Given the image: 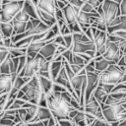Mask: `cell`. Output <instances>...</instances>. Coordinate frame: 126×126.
<instances>
[{"instance_id": "1", "label": "cell", "mask_w": 126, "mask_h": 126, "mask_svg": "<svg viewBox=\"0 0 126 126\" xmlns=\"http://www.w3.org/2000/svg\"><path fill=\"white\" fill-rule=\"evenodd\" d=\"M46 97V107L50 110L52 116L56 120H62V119H69V113L71 110L76 109L71 106L69 102H67L63 96L61 95V93L53 92L52 90L45 94Z\"/></svg>"}, {"instance_id": "2", "label": "cell", "mask_w": 126, "mask_h": 126, "mask_svg": "<svg viewBox=\"0 0 126 126\" xmlns=\"http://www.w3.org/2000/svg\"><path fill=\"white\" fill-rule=\"evenodd\" d=\"M24 0L2 1L0 7V22L10 23L13 18L22 10Z\"/></svg>"}, {"instance_id": "3", "label": "cell", "mask_w": 126, "mask_h": 126, "mask_svg": "<svg viewBox=\"0 0 126 126\" xmlns=\"http://www.w3.org/2000/svg\"><path fill=\"white\" fill-rule=\"evenodd\" d=\"M99 107L102 111L104 120L107 122H120L126 118V110L121 103L114 105H105L104 103H99Z\"/></svg>"}, {"instance_id": "4", "label": "cell", "mask_w": 126, "mask_h": 126, "mask_svg": "<svg viewBox=\"0 0 126 126\" xmlns=\"http://www.w3.org/2000/svg\"><path fill=\"white\" fill-rule=\"evenodd\" d=\"M27 56V55H26ZM46 61L44 57H42L39 53H37L33 57L27 56V61L24 66V68L21 70V72L18 74L20 77H26V78H32L34 75H37L39 68L41 65Z\"/></svg>"}, {"instance_id": "5", "label": "cell", "mask_w": 126, "mask_h": 126, "mask_svg": "<svg viewBox=\"0 0 126 126\" xmlns=\"http://www.w3.org/2000/svg\"><path fill=\"white\" fill-rule=\"evenodd\" d=\"M123 74H124V72L120 69L119 66H117L116 64H111L107 67L106 70L99 73L98 83L116 85V84L120 83V80H121Z\"/></svg>"}, {"instance_id": "6", "label": "cell", "mask_w": 126, "mask_h": 126, "mask_svg": "<svg viewBox=\"0 0 126 126\" xmlns=\"http://www.w3.org/2000/svg\"><path fill=\"white\" fill-rule=\"evenodd\" d=\"M101 8L104 14L106 27H108L116 17L120 16L119 4L112 0H103L101 3Z\"/></svg>"}, {"instance_id": "7", "label": "cell", "mask_w": 126, "mask_h": 126, "mask_svg": "<svg viewBox=\"0 0 126 126\" xmlns=\"http://www.w3.org/2000/svg\"><path fill=\"white\" fill-rule=\"evenodd\" d=\"M86 91H85V96H84V104L89 100L91 97L93 92L98 85V76L99 72H86Z\"/></svg>"}, {"instance_id": "8", "label": "cell", "mask_w": 126, "mask_h": 126, "mask_svg": "<svg viewBox=\"0 0 126 126\" xmlns=\"http://www.w3.org/2000/svg\"><path fill=\"white\" fill-rule=\"evenodd\" d=\"M17 74H0V95L9 93Z\"/></svg>"}, {"instance_id": "9", "label": "cell", "mask_w": 126, "mask_h": 126, "mask_svg": "<svg viewBox=\"0 0 126 126\" xmlns=\"http://www.w3.org/2000/svg\"><path fill=\"white\" fill-rule=\"evenodd\" d=\"M35 7L38 10L46 12L51 16L55 17V10H56L55 0H38V3Z\"/></svg>"}, {"instance_id": "10", "label": "cell", "mask_w": 126, "mask_h": 126, "mask_svg": "<svg viewBox=\"0 0 126 126\" xmlns=\"http://www.w3.org/2000/svg\"><path fill=\"white\" fill-rule=\"evenodd\" d=\"M56 47H57V45H56L55 43H53V42H47V43L39 50L38 53H39L42 57H44L47 61H52L53 56H54V54H55V52H56Z\"/></svg>"}, {"instance_id": "11", "label": "cell", "mask_w": 126, "mask_h": 126, "mask_svg": "<svg viewBox=\"0 0 126 126\" xmlns=\"http://www.w3.org/2000/svg\"><path fill=\"white\" fill-rule=\"evenodd\" d=\"M71 49H72L73 53H77L78 54V53H85L87 50H94V47L93 41H90V42H77V41H73Z\"/></svg>"}, {"instance_id": "12", "label": "cell", "mask_w": 126, "mask_h": 126, "mask_svg": "<svg viewBox=\"0 0 126 126\" xmlns=\"http://www.w3.org/2000/svg\"><path fill=\"white\" fill-rule=\"evenodd\" d=\"M83 108H84V111H85L86 113L94 116L95 113H96V111H97L100 107H99V103L97 102V100H96L93 95H91V97L89 98V100L84 104ZM94 117H95V116H94Z\"/></svg>"}, {"instance_id": "13", "label": "cell", "mask_w": 126, "mask_h": 126, "mask_svg": "<svg viewBox=\"0 0 126 126\" xmlns=\"http://www.w3.org/2000/svg\"><path fill=\"white\" fill-rule=\"evenodd\" d=\"M107 40V32H102L97 30L96 34L94 35V39H93V43H94V51H98V49L104 45V43ZM94 52V53H95Z\"/></svg>"}, {"instance_id": "14", "label": "cell", "mask_w": 126, "mask_h": 126, "mask_svg": "<svg viewBox=\"0 0 126 126\" xmlns=\"http://www.w3.org/2000/svg\"><path fill=\"white\" fill-rule=\"evenodd\" d=\"M62 13H63V17H64V20L67 25H71V24L77 22V17L74 13L73 6L70 3L66 4V6L62 9Z\"/></svg>"}, {"instance_id": "15", "label": "cell", "mask_w": 126, "mask_h": 126, "mask_svg": "<svg viewBox=\"0 0 126 126\" xmlns=\"http://www.w3.org/2000/svg\"><path fill=\"white\" fill-rule=\"evenodd\" d=\"M52 116L50 110L47 107H43V106H38L37 110H36V114L34 116V118L31 121V122H37V121H44V120H48L50 117ZM30 122V123H31Z\"/></svg>"}, {"instance_id": "16", "label": "cell", "mask_w": 126, "mask_h": 126, "mask_svg": "<svg viewBox=\"0 0 126 126\" xmlns=\"http://www.w3.org/2000/svg\"><path fill=\"white\" fill-rule=\"evenodd\" d=\"M11 24L13 27V35L23 33L26 31L27 22H25V21L19 20L17 18H13V20L11 21Z\"/></svg>"}, {"instance_id": "17", "label": "cell", "mask_w": 126, "mask_h": 126, "mask_svg": "<svg viewBox=\"0 0 126 126\" xmlns=\"http://www.w3.org/2000/svg\"><path fill=\"white\" fill-rule=\"evenodd\" d=\"M63 67L62 61H51L50 62V68H49V75H50V80L53 82L56 77L58 76L61 68Z\"/></svg>"}, {"instance_id": "18", "label": "cell", "mask_w": 126, "mask_h": 126, "mask_svg": "<svg viewBox=\"0 0 126 126\" xmlns=\"http://www.w3.org/2000/svg\"><path fill=\"white\" fill-rule=\"evenodd\" d=\"M22 9L30 16V18L38 19V16H37V13H36V8L31 0H24V5H23Z\"/></svg>"}, {"instance_id": "19", "label": "cell", "mask_w": 126, "mask_h": 126, "mask_svg": "<svg viewBox=\"0 0 126 126\" xmlns=\"http://www.w3.org/2000/svg\"><path fill=\"white\" fill-rule=\"evenodd\" d=\"M0 32L4 39L11 38L13 36V27H12L11 22L10 23L0 22Z\"/></svg>"}, {"instance_id": "20", "label": "cell", "mask_w": 126, "mask_h": 126, "mask_svg": "<svg viewBox=\"0 0 126 126\" xmlns=\"http://www.w3.org/2000/svg\"><path fill=\"white\" fill-rule=\"evenodd\" d=\"M37 78H38V81H39V85H40V88L42 90V92L44 94H47L48 92L51 91V88H52V84L53 82L48 79V78H45L43 76H40V75H37Z\"/></svg>"}, {"instance_id": "21", "label": "cell", "mask_w": 126, "mask_h": 126, "mask_svg": "<svg viewBox=\"0 0 126 126\" xmlns=\"http://www.w3.org/2000/svg\"><path fill=\"white\" fill-rule=\"evenodd\" d=\"M92 95L97 100L98 103H104V101H105V99H106L108 94H106V93L103 91V89L97 85V87H96V88L94 89V91L93 92Z\"/></svg>"}, {"instance_id": "22", "label": "cell", "mask_w": 126, "mask_h": 126, "mask_svg": "<svg viewBox=\"0 0 126 126\" xmlns=\"http://www.w3.org/2000/svg\"><path fill=\"white\" fill-rule=\"evenodd\" d=\"M116 31H126V16H120V23L113 26L106 28L107 33H112Z\"/></svg>"}, {"instance_id": "23", "label": "cell", "mask_w": 126, "mask_h": 126, "mask_svg": "<svg viewBox=\"0 0 126 126\" xmlns=\"http://www.w3.org/2000/svg\"><path fill=\"white\" fill-rule=\"evenodd\" d=\"M111 64H115L113 61H110V60H107V59H104L102 57V59L98 60V61H95L94 62V69L97 71V72H103L104 70L107 69V67Z\"/></svg>"}, {"instance_id": "24", "label": "cell", "mask_w": 126, "mask_h": 126, "mask_svg": "<svg viewBox=\"0 0 126 126\" xmlns=\"http://www.w3.org/2000/svg\"><path fill=\"white\" fill-rule=\"evenodd\" d=\"M72 38H73V41H77V42H90L91 41L84 32H72Z\"/></svg>"}, {"instance_id": "25", "label": "cell", "mask_w": 126, "mask_h": 126, "mask_svg": "<svg viewBox=\"0 0 126 126\" xmlns=\"http://www.w3.org/2000/svg\"><path fill=\"white\" fill-rule=\"evenodd\" d=\"M61 56L69 63L71 64L72 63V58H73V52H72V49L71 48H66L62 53H61Z\"/></svg>"}, {"instance_id": "26", "label": "cell", "mask_w": 126, "mask_h": 126, "mask_svg": "<svg viewBox=\"0 0 126 126\" xmlns=\"http://www.w3.org/2000/svg\"><path fill=\"white\" fill-rule=\"evenodd\" d=\"M80 10L85 13H95L96 12V10H94L88 2H83L82 6L80 7Z\"/></svg>"}, {"instance_id": "27", "label": "cell", "mask_w": 126, "mask_h": 126, "mask_svg": "<svg viewBox=\"0 0 126 126\" xmlns=\"http://www.w3.org/2000/svg\"><path fill=\"white\" fill-rule=\"evenodd\" d=\"M72 63L78 64V65H86L87 62L77 53H73V58H72Z\"/></svg>"}, {"instance_id": "28", "label": "cell", "mask_w": 126, "mask_h": 126, "mask_svg": "<svg viewBox=\"0 0 126 126\" xmlns=\"http://www.w3.org/2000/svg\"><path fill=\"white\" fill-rule=\"evenodd\" d=\"M62 36H63V40H64V42H65L66 48H71V47H72V44H73L72 33H70V34H65V35H62Z\"/></svg>"}, {"instance_id": "29", "label": "cell", "mask_w": 126, "mask_h": 126, "mask_svg": "<svg viewBox=\"0 0 126 126\" xmlns=\"http://www.w3.org/2000/svg\"><path fill=\"white\" fill-rule=\"evenodd\" d=\"M98 86L99 87H101L102 89H103V91L106 93V94H110L111 92H112V90H113V88H114V86L115 85H111V84H103V83H98Z\"/></svg>"}, {"instance_id": "30", "label": "cell", "mask_w": 126, "mask_h": 126, "mask_svg": "<svg viewBox=\"0 0 126 126\" xmlns=\"http://www.w3.org/2000/svg\"><path fill=\"white\" fill-rule=\"evenodd\" d=\"M26 61H27V56L26 55H23V56H20L19 58V65H18V70H17V75L21 72V70L24 68L25 64H26Z\"/></svg>"}, {"instance_id": "31", "label": "cell", "mask_w": 126, "mask_h": 126, "mask_svg": "<svg viewBox=\"0 0 126 126\" xmlns=\"http://www.w3.org/2000/svg\"><path fill=\"white\" fill-rule=\"evenodd\" d=\"M9 54L8 52V48L5 47V46H2L0 45V64L2 63V61L6 58V56Z\"/></svg>"}, {"instance_id": "32", "label": "cell", "mask_w": 126, "mask_h": 126, "mask_svg": "<svg viewBox=\"0 0 126 126\" xmlns=\"http://www.w3.org/2000/svg\"><path fill=\"white\" fill-rule=\"evenodd\" d=\"M53 43H55L56 45H62V46H65V42H64V40H63V36L59 33V34H57L54 38H53V41H52ZM66 47V46H65Z\"/></svg>"}, {"instance_id": "33", "label": "cell", "mask_w": 126, "mask_h": 126, "mask_svg": "<svg viewBox=\"0 0 126 126\" xmlns=\"http://www.w3.org/2000/svg\"><path fill=\"white\" fill-rule=\"evenodd\" d=\"M119 10L120 16H126V0H121L119 3Z\"/></svg>"}, {"instance_id": "34", "label": "cell", "mask_w": 126, "mask_h": 126, "mask_svg": "<svg viewBox=\"0 0 126 126\" xmlns=\"http://www.w3.org/2000/svg\"><path fill=\"white\" fill-rule=\"evenodd\" d=\"M102 1H103V0H88L87 2H88L94 10H96V8L102 3Z\"/></svg>"}, {"instance_id": "35", "label": "cell", "mask_w": 126, "mask_h": 126, "mask_svg": "<svg viewBox=\"0 0 126 126\" xmlns=\"http://www.w3.org/2000/svg\"><path fill=\"white\" fill-rule=\"evenodd\" d=\"M66 4H68V2L66 0H55V6H56L57 9L62 10L66 6Z\"/></svg>"}, {"instance_id": "36", "label": "cell", "mask_w": 126, "mask_h": 126, "mask_svg": "<svg viewBox=\"0 0 126 126\" xmlns=\"http://www.w3.org/2000/svg\"><path fill=\"white\" fill-rule=\"evenodd\" d=\"M57 123H58L59 126H71L72 125V120L62 119V120H57Z\"/></svg>"}, {"instance_id": "37", "label": "cell", "mask_w": 126, "mask_h": 126, "mask_svg": "<svg viewBox=\"0 0 126 126\" xmlns=\"http://www.w3.org/2000/svg\"><path fill=\"white\" fill-rule=\"evenodd\" d=\"M117 45H118L119 50H120L122 53H125V52H126V40H121L120 42L117 43Z\"/></svg>"}, {"instance_id": "38", "label": "cell", "mask_w": 126, "mask_h": 126, "mask_svg": "<svg viewBox=\"0 0 126 126\" xmlns=\"http://www.w3.org/2000/svg\"><path fill=\"white\" fill-rule=\"evenodd\" d=\"M112 33H115L122 40H126V31H116V32H114Z\"/></svg>"}, {"instance_id": "39", "label": "cell", "mask_w": 126, "mask_h": 126, "mask_svg": "<svg viewBox=\"0 0 126 126\" xmlns=\"http://www.w3.org/2000/svg\"><path fill=\"white\" fill-rule=\"evenodd\" d=\"M68 3H70L71 5H74V6H77V7H81L83 2L81 0H66Z\"/></svg>"}, {"instance_id": "40", "label": "cell", "mask_w": 126, "mask_h": 126, "mask_svg": "<svg viewBox=\"0 0 126 126\" xmlns=\"http://www.w3.org/2000/svg\"><path fill=\"white\" fill-rule=\"evenodd\" d=\"M84 33L89 37V39L91 40V41H93V34H92V31H91V27H89V28H87L85 31H84Z\"/></svg>"}, {"instance_id": "41", "label": "cell", "mask_w": 126, "mask_h": 126, "mask_svg": "<svg viewBox=\"0 0 126 126\" xmlns=\"http://www.w3.org/2000/svg\"><path fill=\"white\" fill-rule=\"evenodd\" d=\"M27 126H44L43 121H37V122H31V123H26Z\"/></svg>"}, {"instance_id": "42", "label": "cell", "mask_w": 126, "mask_h": 126, "mask_svg": "<svg viewBox=\"0 0 126 126\" xmlns=\"http://www.w3.org/2000/svg\"><path fill=\"white\" fill-rule=\"evenodd\" d=\"M85 54H87L88 56H90L91 58H94V50H87L85 52Z\"/></svg>"}, {"instance_id": "43", "label": "cell", "mask_w": 126, "mask_h": 126, "mask_svg": "<svg viewBox=\"0 0 126 126\" xmlns=\"http://www.w3.org/2000/svg\"><path fill=\"white\" fill-rule=\"evenodd\" d=\"M118 126H126V118H124L123 120H121L119 122V125Z\"/></svg>"}, {"instance_id": "44", "label": "cell", "mask_w": 126, "mask_h": 126, "mask_svg": "<svg viewBox=\"0 0 126 126\" xmlns=\"http://www.w3.org/2000/svg\"><path fill=\"white\" fill-rule=\"evenodd\" d=\"M19 126H27V124H26L25 122H23V121H22V122L20 123V125H19Z\"/></svg>"}, {"instance_id": "45", "label": "cell", "mask_w": 126, "mask_h": 126, "mask_svg": "<svg viewBox=\"0 0 126 126\" xmlns=\"http://www.w3.org/2000/svg\"><path fill=\"white\" fill-rule=\"evenodd\" d=\"M112 1H114V2H116V3H118V4L121 2V0H112Z\"/></svg>"}, {"instance_id": "46", "label": "cell", "mask_w": 126, "mask_h": 126, "mask_svg": "<svg viewBox=\"0 0 126 126\" xmlns=\"http://www.w3.org/2000/svg\"><path fill=\"white\" fill-rule=\"evenodd\" d=\"M81 1H82V2H87L88 0H81Z\"/></svg>"}, {"instance_id": "47", "label": "cell", "mask_w": 126, "mask_h": 126, "mask_svg": "<svg viewBox=\"0 0 126 126\" xmlns=\"http://www.w3.org/2000/svg\"><path fill=\"white\" fill-rule=\"evenodd\" d=\"M53 126H59V125H58V123H56V124H55V125H53Z\"/></svg>"}, {"instance_id": "48", "label": "cell", "mask_w": 126, "mask_h": 126, "mask_svg": "<svg viewBox=\"0 0 126 126\" xmlns=\"http://www.w3.org/2000/svg\"><path fill=\"white\" fill-rule=\"evenodd\" d=\"M71 126H75V124H74V123L72 122V125H71Z\"/></svg>"}, {"instance_id": "49", "label": "cell", "mask_w": 126, "mask_h": 126, "mask_svg": "<svg viewBox=\"0 0 126 126\" xmlns=\"http://www.w3.org/2000/svg\"><path fill=\"white\" fill-rule=\"evenodd\" d=\"M125 74H126V73H125Z\"/></svg>"}]
</instances>
